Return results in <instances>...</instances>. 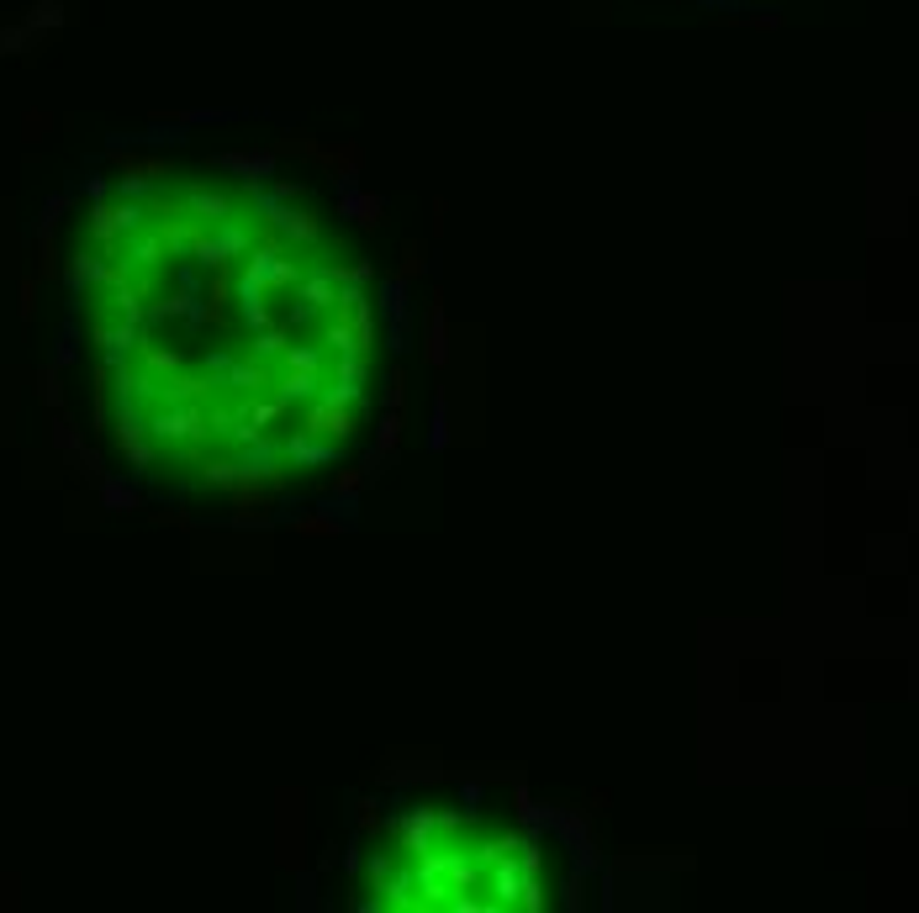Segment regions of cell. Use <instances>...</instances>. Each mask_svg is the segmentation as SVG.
Here are the masks:
<instances>
[{
    "label": "cell",
    "mask_w": 919,
    "mask_h": 913,
    "mask_svg": "<svg viewBox=\"0 0 919 913\" xmlns=\"http://www.w3.org/2000/svg\"><path fill=\"white\" fill-rule=\"evenodd\" d=\"M90 228L116 248L96 264L116 286V322L143 333L101 339L159 364L143 423L148 459H180L232 497L328 470L370 423L375 296L370 264L286 190L190 185L159 212H96Z\"/></svg>",
    "instance_id": "6da1fadb"
}]
</instances>
